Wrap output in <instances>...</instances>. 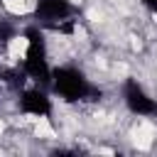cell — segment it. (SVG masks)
I'll return each mask as SVG.
<instances>
[{
  "label": "cell",
  "instance_id": "1",
  "mask_svg": "<svg viewBox=\"0 0 157 157\" xmlns=\"http://www.w3.org/2000/svg\"><path fill=\"white\" fill-rule=\"evenodd\" d=\"M155 137H157V130H155L147 120H140V123L132 128V142H135L137 150H150L152 142H155Z\"/></svg>",
  "mask_w": 157,
  "mask_h": 157
},
{
  "label": "cell",
  "instance_id": "4",
  "mask_svg": "<svg viewBox=\"0 0 157 157\" xmlns=\"http://www.w3.org/2000/svg\"><path fill=\"white\" fill-rule=\"evenodd\" d=\"M34 135H37L39 140H54V137H56L54 128H52V125H49V120H47V118H42V115L34 120Z\"/></svg>",
  "mask_w": 157,
  "mask_h": 157
},
{
  "label": "cell",
  "instance_id": "5",
  "mask_svg": "<svg viewBox=\"0 0 157 157\" xmlns=\"http://www.w3.org/2000/svg\"><path fill=\"white\" fill-rule=\"evenodd\" d=\"M2 130H5V120L0 118V135H2Z\"/></svg>",
  "mask_w": 157,
  "mask_h": 157
},
{
  "label": "cell",
  "instance_id": "2",
  "mask_svg": "<svg viewBox=\"0 0 157 157\" xmlns=\"http://www.w3.org/2000/svg\"><path fill=\"white\" fill-rule=\"evenodd\" d=\"M29 49V39L27 37H12L7 42V59H25Z\"/></svg>",
  "mask_w": 157,
  "mask_h": 157
},
{
  "label": "cell",
  "instance_id": "3",
  "mask_svg": "<svg viewBox=\"0 0 157 157\" xmlns=\"http://www.w3.org/2000/svg\"><path fill=\"white\" fill-rule=\"evenodd\" d=\"M2 7L10 12V15H27L32 7H34V2L32 0H2Z\"/></svg>",
  "mask_w": 157,
  "mask_h": 157
}]
</instances>
